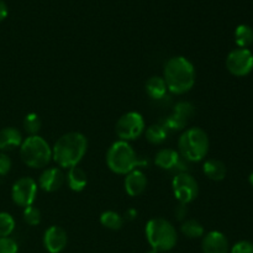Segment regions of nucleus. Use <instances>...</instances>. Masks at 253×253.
I'll return each mask as SVG.
<instances>
[{
  "label": "nucleus",
  "mask_w": 253,
  "mask_h": 253,
  "mask_svg": "<svg viewBox=\"0 0 253 253\" xmlns=\"http://www.w3.org/2000/svg\"><path fill=\"white\" fill-rule=\"evenodd\" d=\"M209 137L200 127H190L180 135L178 141L179 155L189 162H199L209 152Z\"/></svg>",
  "instance_id": "3"
},
{
  "label": "nucleus",
  "mask_w": 253,
  "mask_h": 253,
  "mask_svg": "<svg viewBox=\"0 0 253 253\" xmlns=\"http://www.w3.org/2000/svg\"><path fill=\"white\" fill-rule=\"evenodd\" d=\"M108 167L116 174H127L135 169L137 166L145 165V162L138 161L136 152L131 145L126 141H116L106 153Z\"/></svg>",
  "instance_id": "5"
},
{
  "label": "nucleus",
  "mask_w": 253,
  "mask_h": 253,
  "mask_svg": "<svg viewBox=\"0 0 253 253\" xmlns=\"http://www.w3.org/2000/svg\"><path fill=\"white\" fill-rule=\"evenodd\" d=\"M163 79L168 90L174 94H184L194 85L195 68L185 57H172L165 64Z\"/></svg>",
  "instance_id": "2"
},
{
  "label": "nucleus",
  "mask_w": 253,
  "mask_h": 253,
  "mask_svg": "<svg viewBox=\"0 0 253 253\" xmlns=\"http://www.w3.org/2000/svg\"><path fill=\"white\" fill-rule=\"evenodd\" d=\"M14 229V217L7 212H0V237H9Z\"/></svg>",
  "instance_id": "26"
},
{
  "label": "nucleus",
  "mask_w": 253,
  "mask_h": 253,
  "mask_svg": "<svg viewBox=\"0 0 253 253\" xmlns=\"http://www.w3.org/2000/svg\"><path fill=\"white\" fill-rule=\"evenodd\" d=\"M203 170H204L205 175H207L209 179L215 180V182H219L222 180L226 177V166L224 162L219 160H215V158H210L203 166Z\"/></svg>",
  "instance_id": "18"
},
{
  "label": "nucleus",
  "mask_w": 253,
  "mask_h": 253,
  "mask_svg": "<svg viewBox=\"0 0 253 253\" xmlns=\"http://www.w3.org/2000/svg\"><path fill=\"white\" fill-rule=\"evenodd\" d=\"M20 156L29 167L43 168L52 160V148L41 136L32 135L22 141L20 146Z\"/></svg>",
  "instance_id": "6"
},
{
  "label": "nucleus",
  "mask_w": 253,
  "mask_h": 253,
  "mask_svg": "<svg viewBox=\"0 0 253 253\" xmlns=\"http://www.w3.org/2000/svg\"><path fill=\"white\" fill-rule=\"evenodd\" d=\"M22 143V136L17 128L5 127L0 130V151H10L20 147Z\"/></svg>",
  "instance_id": "17"
},
{
  "label": "nucleus",
  "mask_w": 253,
  "mask_h": 253,
  "mask_svg": "<svg viewBox=\"0 0 253 253\" xmlns=\"http://www.w3.org/2000/svg\"><path fill=\"white\" fill-rule=\"evenodd\" d=\"M182 232L188 239H199L204 236V227L198 220L190 219L182 224Z\"/></svg>",
  "instance_id": "23"
},
{
  "label": "nucleus",
  "mask_w": 253,
  "mask_h": 253,
  "mask_svg": "<svg viewBox=\"0 0 253 253\" xmlns=\"http://www.w3.org/2000/svg\"><path fill=\"white\" fill-rule=\"evenodd\" d=\"M64 174L59 168H47L39 178V185L44 192H56L63 185Z\"/></svg>",
  "instance_id": "14"
},
{
  "label": "nucleus",
  "mask_w": 253,
  "mask_h": 253,
  "mask_svg": "<svg viewBox=\"0 0 253 253\" xmlns=\"http://www.w3.org/2000/svg\"><path fill=\"white\" fill-rule=\"evenodd\" d=\"M175 214H177L178 219H183V217L187 215V209H185V205L184 204H180L179 207L177 208V210H175Z\"/></svg>",
  "instance_id": "32"
},
{
  "label": "nucleus",
  "mask_w": 253,
  "mask_h": 253,
  "mask_svg": "<svg viewBox=\"0 0 253 253\" xmlns=\"http://www.w3.org/2000/svg\"><path fill=\"white\" fill-rule=\"evenodd\" d=\"M37 197V184L32 178L22 177L14 183L11 189V198L19 207L27 208L34 204Z\"/></svg>",
  "instance_id": "10"
},
{
  "label": "nucleus",
  "mask_w": 253,
  "mask_h": 253,
  "mask_svg": "<svg viewBox=\"0 0 253 253\" xmlns=\"http://www.w3.org/2000/svg\"><path fill=\"white\" fill-rule=\"evenodd\" d=\"M7 16V6L2 0H0V22L4 21Z\"/></svg>",
  "instance_id": "31"
},
{
  "label": "nucleus",
  "mask_w": 253,
  "mask_h": 253,
  "mask_svg": "<svg viewBox=\"0 0 253 253\" xmlns=\"http://www.w3.org/2000/svg\"><path fill=\"white\" fill-rule=\"evenodd\" d=\"M68 236L59 226H51L43 235V246L49 253H61L66 249Z\"/></svg>",
  "instance_id": "12"
},
{
  "label": "nucleus",
  "mask_w": 253,
  "mask_h": 253,
  "mask_svg": "<svg viewBox=\"0 0 253 253\" xmlns=\"http://www.w3.org/2000/svg\"><path fill=\"white\" fill-rule=\"evenodd\" d=\"M168 131L169 130L162 123L155 124L146 130V138H147L148 142L153 143V145H161L167 140Z\"/></svg>",
  "instance_id": "21"
},
{
  "label": "nucleus",
  "mask_w": 253,
  "mask_h": 253,
  "mask_svg": "<svg viewBox=\"0 0 253 253\" xmlns=\"http://www.w3.org/2000/svg\"><path fill=\"white\" fill-rule=\"evenodd\" d=\"M146 239L153 251H170L177 244V231L168 220L156 217L146 225Z\"/></svg>",
  "instance_id": "4"
},
{
  "label": "nucleus",
  "mask_w": 253,
  "mask_h": 253,
  "mask_svg": "<svg viewBox=\"0 0 253 253\" xmlns=\"http://www.w3.org/2000/svg\"><path fill=\"white\" fill-rule=\"evenodd\" d=\"M67 183L73 192H82L88 183L86 173L78 166L71 167L68 170V174H67Z\"/></svg>",
  "instance_id": "19"
},
{
  "label": "nucleus",
  "mask_w": 253,
  "mask_h": 253,
  "mask_svg": "<svg viewBox=\"0 0 253 253\" xmlns=\"http://www.w3.org/2000/svg\"><path fill=\"white\" fill-rule=\"evenodd\" d=\"M235 42L239 48H247L253 43V29L249 25H240L235 30Z\"/></svg>",
  "instance_id": "22"
},
{
  "label": "nucleus",
  "mask_w": 253,
  "mask_h": 253,
  "mask_svg": "<svg viewBox=\"0 0 253 253\" xmlns=\"http://www.w3.org/2000/svg\"><path fill=\"white\" fill-rule=\"evenodd\" d=\"M11 165L12 163L9 156L5 155V153H0V175L1 177H4V175H6L10 172Z\"/></svg>",
  "instance_id": "30"
},
{
  "label": "nucleus",
  "mask_w": 253,
  "mask_h": 253,
  "mask_svg": "<svg viewBox=\"0 0 253 253\" xmlns=\"http://www.w3.org/2000/svg\"><path fill=\"white\" fill-rule=\"evenodd\" d=\"M172 188L174 197L180 204H189L197 199L199 194L198 182L187 172H180L173 178Z\"/></svg>",
  "instance_id": "8"
},
{
  "label": "nucleus",
  "mask_w": 253,
  "mask_h": 253,
  "mask_svg": "<svg viewBox=\"0 0 253 253\" xmlns=\"http://www.w3.org/2000/svg\"><path fill=\"white\" fill-rule=\"evenodd\" d=\"M204 253H229V241L220 231H210L204 236L202 242Z\"/></svg>",
  "instance_id": "13"
},
{
  "label": "nucleus",
  "mask_w": 253,
  "mask_h": 253,
  "mask_svg": "<svg viewBox=\"0 0 253 253\" xmlns=\"http://www.w3.org/2000/svg\"><path fill=\"white\" fill-rule=\"evenodd\" d=\"M146 187H147V178L143 172L133 169L126 174L125 190L130 197H137V195L142 194Z\"/></svg>",
  "instance_id": "15"
},
{
  "label": "nucleus",
  "mask_w": 253,
  "mask_h": 253,
  "mask_svg": "<svg viewBox=\"0 0 253 253\" xmlns=\"http://www.w3.org/2000/svg\"><path fill=\"white\" fill-rule=\"evenodd\" d=\"M115 131L121 141L136 140L145 132V120L141 114L130 111L119 119Z\"/></svg>",
  "instance_id": "7"
},
{
  "label": "nucleus",
  "mask_w": 253,
  "mask_h": 253,
  "mask_svg": "<svg viewBox=\"0 0 253 253\" xmlns=\"http://www.w3.org/2000/svg\"><path fill=\"white\" fill-rule=\"evenodd\" d=\"M226 68L232 76H247L253 71V53L249 48L234 49L227 54Z\"/></svg>",
  "instance_id": "9"
},
{
  "label": "nucleus",
  "mask_w": 253,
  "mask_h": 253,
  "mask_svg": "<svg viewBox=\"0 0 253 253\" xmlns=\"http://www.w3.org/2000/svg\"><path fill=\"white\" fill-rule=\"evenodd\" d=\"M230 253H253V244L250 241H240L232 246Z\"/></svg>",
  "instance_id": "29"
},
{
  "label": "nucleus",
  "mask_w": 253,
  "mask_h": 253,
  "mask_svg": "<svg viewBox=\"0 0 253 253\" xmlns=\"http://www.w3.org/2000/svg\"><path fill=\"white\" fill-rule=\"evenodd\" d=\"M250 183H251V185L253 187V172L250 174Z\"/></svg>",
  "instance_id": "33"
},
{
  "label": "nucleus",
  "mask_w": 253,
  "mask_h": 253,
  "mask_svg": "<svg viewBox=\"0 0 253 253\" xmlns=\"http://www.w3.org/2000/svg\"><path fill=\"white\" fill-rule=\"evenodd\" d=\"M100 222L104 227H106V229L109 230H114V231H115V230H120L124 225L123 217H121L118 212L111 211V210L101 214Z\"/></svg>",
  "instance_id": "24"
},
{
  "label": "nucleus",
  "mask_w": 253,
  "mask_h": 253,
  "mask_svg": "<svg viewBox=\"0 0 253 253\" xmlns=\"http://www.w3.org/2000/svg\"><path fill=\"white\" fill-rule=\"evenodd\" d=\"M41 119L37 114L31 113L27 114L24 119V128L27 133H30V136L36 135L40 130H41Z\"/></svg>",
  "instance_id": "25"
},
{
  "label": "nucleus",
  "mask_w": 253,
  "mask_h": 253,
  "mask_svg": "<svg viewBox=\"0 0 253 253\" xmlns=\"http://www.w3.org/2000/svg\"><path fill=\"white\" fill-rule=\"evenodd\" d=\"M193 114H194V108L192 104L188 101H180L174 106L172 115L168 116L162 124L168 130H182L185 127Z\"/></svg>",
  "instance_id": "11"
},
{
  "label": "nucleus",
  "mask_w": 253,
  "mask_h": 253,
  "mask_svg": "<svg viewBox=\"0 0 253 253\" xmlns=\"http://www.w3.org/2000/svg\"><path fill=\"white\" fill-rule=\"evenodd\" d=\"M19 246L10 237H0V253H17Z\"/></svg>",
  "instance_id": "28"
},
{
  "label": "nucleus",
  "mask_w": 253,
  "mask_h": 253,
  "mask_svg": "<svg viewBox=\"0 0 253 253\" xmlns=\"http://www.w3.org/2000/svg\"><path fill=\"white\" fill-rule=\"evenodd\" d=\"M155 163L161 168V169L172 170L178 169L182 166V160H180L179 152L172 148H162L156 153Z\"/></svg>",
  "instance_id": "16"
},
{
  "label": "nucleus",
  "mask_w": 253,
  "mask_h": 253,
  "mask_svg": "<svg viewBox=\"0 0 253 253\" xmlns=\"http://www.w3.org/2000/svg\"><path fill=\"white\" fill-rule=\"evenodd\" d=\"M24 220L30 226H36L41 222V211L35 207H27L24 210Z\"/></svg>",
  "instance_id": "27"
},
{
  "label": "nucleus",
  "mask_w": 253,
  "mask_h": 253,
  "mask_svg": "<svg viewBox=\"0 0 253 253\" xmlns=\"http://www.w3.org/2000/svg\"><path fill=\"white\" fill-rule=\"evenodd\" d=\"M146 91H147L150 98L155 99V100H160V99L165 98L168 88L162 77H151L146 82Z\"/></svg>",
  "instance_id": "20"
},
{
  "label": "nucleus",
  "mask_w": 253,
  "mask_h": 253,
  "mask_svg": "<svg viewBox=\"0 0 253 253\" xmlns=\"http://www.w3.org/2000/svg\"><path fill=\"white\" fill-rule=\"evenodd\" d=\"M88 148L86 137L81 132H68L57 140L52 148V158L62 168L78 166Z\"/></svg>",
  "instance_id": "1"
}]
</instances>
